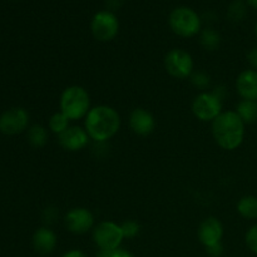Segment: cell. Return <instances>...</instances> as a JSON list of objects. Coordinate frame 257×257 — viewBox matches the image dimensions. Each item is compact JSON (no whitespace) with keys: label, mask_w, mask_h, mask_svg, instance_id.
Instances as JSON below:
<instances>
[{"label":"cell","mask_w":257,"mask_h":257,"mask_svg":"<svg viewBox=\"0 0 257 257\" xmlns=\"http://www.w3.org/2000/svg\"><path fill=\"white\" fill-rule=\"evenodd\" d=\"M120 115L115 108L107 104L90 108L84 118V130L95 143H107L120 130Z\"/></svg>","instance_id":"obj_1"},{"label":"cell","mask_w":257,"mask_h":257,"mask_svg":"<svg viewBox=\"0 0 257 257\" xmlns=\"http://www.w3.org/2000/svg\"><path fill=\"white\" fill-rule=\"evenodd\" d=\"M245 127L246 124L235 110H225L211 123V132L218 147L235 151L245 140Z\"/></svg>","instance_id":"obj_2"},{"label":"cell","mask_w":257,"mask_h":257,"mask_svg":"<svg viewBox=\"0 0 257 257\" xmlns=\"http://www.w3.org/2000/svg\"><path fill=\"white\" fill-rule=\"evenodd\" d=\"M59 108L70 122L84 119L92 108L89 93L82 85H69L60 94Z\"/></svg>","instance_id":"obj_3"},{"label":"cell","mask_w":257,"mask_h":257,"mask_svg":"<svg viewBox=\"0 0 257 257\" xmlns=\"http://www.w3.org/2000/svg\"><path fill=\"white\" fill-rule=\"evenodd\" d=\"M168 24L172 32L182 38H192L200 34L202 20L193 9L187 7H178L171 12Z\"/></svg>","instance_id":"obj_4"},{"label":"cell","mask_w":257,"mask_h":257,"mask_svg":"<svg viewBox=\"0 0 257 257\" xmlns=\"http://www.w3.org/2000/svg\"><path fill=\"white\" fill-rule=\"evenodd\" d=\"M191 109L198 120L212 123L223 112V100L218 98L212 90H206L196 95L191 104Z\"/></svg>","instance_id":"obj_5"},{"label":"cell","mask_w":257,"mask_h":257,"mask_svg":"<svg viewBox=\"0 0 257 257\" xmlns=\"http://www.w3.org/2000/svg\"><path fill=\"white\" fill-rule=\"evenodd\" d=\"M195 63L187 50L173 48L165 55V69L168 74L176 79H187L192 75Z\"/></svg>","instance_id":"obj_6"},{"label":"cell","mask_w":257,"mask_h":257,"mask_svg":"<svg viewBox=\"0 0 257 257\" xmlns=\"http://www.w3.org/2000/svg\"><path fill=\"white\" fill-rule=\"evenodd\" d=\"M92 238L99 250H117L124 240L120 225L113 221H102L95 225Z\"/></svg>","instance_id":"obj_7"},{"label":"cell","mask_w":257,"mask_h":257,"mask_svg":"<svg viewBox=\"0 0 257 257\" xmlns=\"http://www.w3.org/2000/svg\"><path fill=\"white\" fill-rule=\"evenodd\" d=\"M90 32L99 42H110L119 32V20L109 10L98 12L90 22Z\"/></svg>","instance_id":"obj_8"},{"label":"cell","mask_w":257,"mask_h":257,"mask_svg":"<svg viewBox=\"0 0 257 257\" xmlns=\"http://www.w3.org/2000/svg\"><path fill=\"white\" fill-rule=\"evenodd\" d=\"M30 115L23 107H14L7 109L0 114V133L5 136H17L28 131Z\"/></svg>","instance_id":"obj_9"},{"label":"cell","mask_w":257,"mask_h":257,"mask_svg":"<svg viewBox=\"0 0 257 257\" xmlns=\"http://www.w3.org/2000/svg\"><path fill=\"white\" fill-rule=\"evenodd\" d=\"M64 226L73 235H85L94 228V215L85 207L70 208L64 216Z\"/></svg>","instance_id":"obj_10"},{"label":"cell","mask_w":257,"mask_h":257,"mask_svg":"<svg viewBox=\"0 0 257 257\" xmlns=\"http://www.w3.org/2000/svg\"><path fill=\"white\" fill-rule=\"evenodd\" d=\"M89 136L84 127L70 125L65 132L58 136V143L63 150L68 152H79L89 145Z\"/></svg>","instance_id":"obj_11"},{"label":"cell","mask_w":257,"mask_h":257,"mask_svg":"<svg viewBox=\"0 0 257 257\" xmlns=\"http://www.w3.org/2000/svg\"><path fill=\"white\" fill-rule=\"evenodd\" d=\"M223 225L217 217H210L205 218L202 222L198 226L197 237L198 241L202 243L205 247H210V246L220 243L223 237Z\"/></svg>","instance_id":"obj_12"},{"label":"cell","mask_w":257,"mask_h":257,"mask_svg":"<svg viewBox=\"0 0 257 257\" xmlns=\"http://www.w3.org/2000/svg\"><path fill=\"white\" fill-rule=\"evenodd\" d=\"M128 124L131 131L140 137H147L152 135L156 128V119L150 110L145 108H135L130 113Z\"/></svg>","instance_id":"obj_13"},{"label":"cell","mask_w":257,"mask_h":257,"mask_svg":"<svg viewBox=\"0 0 257 257\" xmlns=\"http://www.w3.org/2000/svg\"><path fill=\"white\" fill-rule=\"evenodd\" d=\"M235 88L241 99L257 102V70H242L236 78Z\"/></svg>","instance_id":"obj_14"},{"label":"cell","mask_w":257,"mask_h":257,"mask_svg":"<svg viewBox=\"0 0 257 257\" xmlns=\"http://www.w3.org/2000/svg\"><path fill=\"white\" fill-rule=\"evenodd\" d=\"M33 248L42 256H47L55 250L58 243L57 235L49 227H39L34 232L32 238Z\"/></svg>","instance_id":"obj_15"},{"label":"cell","mask_w":257,"mask_h":257,"mask_svg":"<svg viewBox=\"0 0 257 257\" xmlns=\"http://www.w3.org/2000/svg\"><path fill=\"white\" fill-rule=\"evenodd\" d=\"M237 213L248 221L257 220V196L246 195L237 201Z\"/></svg>","instance_id":"obj_16"},{"label":"cell","mask_w":257,"mask_h":257,"mask_svg":"<svg viewBox=\"0 0 257 257\" xmlns=\"http://www.w3.org/2000/svg\"><path fill=\"white\" fill-rule=\"evenodd\" d=\"M235 112L237 113L238 117L243 120L245 124L257 123V102L241 99L236 105Z\"/></svg>","instance_id":"obj_17"},{"label":"cell","mask_w":257,"mask_h":257,"mask_svg":"<svg viewBox=\"0 0 257 257\" xmlns=\"http://www.w3.org/2000/svg\"><path fill=\"white\" fill-rule=\"evenodd\" d=\"M28 142L32 147L42 148L48 143L49 132L47 128L42 124H33L27 131Z\"/></svg>","instance_id":"obj_18"},{"label":"cell","mask_w":257,"mask_h":257,"mask_svg":"<svg viewBox=\"0 0 257 257\" xmlns=\"http://www.w3.org/2000/svg\"><path fill=\"white\" fill-rule=\"evenodd\" d=\"M222 38L221 34L213 28H206L200 33V43L208 52H215L220 48Z\"/></svg>","instance_id":"obj_19"},{"label":"cell","mask_w":257,"mask_h":257,"mask_svg":"<svg viewBox=\"0 0 257 257\" xmlns=\"http://www.w3.org/2000/svg\"><path fill=\"white\" fill-rule=\"evenodd\" d=\"M70 127V120L65 114L62 112H55L54 114L50 115L49 120H48V130L49 132L54 133V135L60 136L63 132Z\"/></svg>","instance_id":"obj_20"},{"label":"cell","mask_w":257,"mask_h":257,"mask_svg":"<svg viewBox=\"0 0 257 257\" xmlns=\"http://www.w3.org/2000/svg\"><path fill=\"white\" fill-rule=\"evenodd\" d=\"M247 14V4L243 0H235L227 9V18L232 23L242 22Z\"/></svg>","instance_id":"obj_21"},{"label":"cell","mask_w":257,"mask_h":257,"mask_svg":"<svg viewBox=\"0 0 257 257\" xmlns=\"http://www.w3.org/2000/svg\"><path fill=\"white\" fill-rule=\"evenodd\" d=\"M191 83L195 88L206 92V89H208V87L211 85V77L206 72L202 70H198V72H193L192 75L190 77Z\"/></svg>","instance_id":"obj_22"},{"label":"cell","mask_w":257,"mask_h":257,"mask_svg":"<svg viewBox=\"0 0 257 257\" xmlns=\"http://www.w3.org/2000/svg\"><path fill=\"white\" fill-rule=\"evenodd\" d=\"M120 228H122V233L124 238H135L141 232V225L137 221L133 220H128L120 223Z\"/></svg>","instance_id":"obj_23"},{"label":"cell","mask_w":257,"mask_h":257,"mask_svg":"<svg viewBox=\"0 0 257 257\" xmlns=\"http://www.w3.org/2000/svg\"><path fill=\"white\" fill-rule=\"evenodd\" d=\"M245 243L251 252L257 255V223L247 230L245 235Z\"/></svg>","instance_id":"obj_24"},{"label":"cell","mask_w":257,"mask_h":257,"mask_svg":"<svg viewBox=\"0 0 257 257\" xmlns=\"http://www.w3.org/2000/svg\"><path fill=\"white\" fill-rule=\"evenodd\" d=\"M58 217V211L55 207H52V206H49V207H47L44 210V213H43V218H44V221L47 223H53L55 222V220H57Z\"/></svg>","instance_id":"obj_25"},{"label":"cell","mask_w":257,"mask_h":257,"mask_svg":"<svg viewBox=\"0 0 257 257\" xmlns=\"http://www.w3.org/2000/svg\"><path fill=\"white\" fill-rule=\"evenodd\" d=\"M206 252L210 257H221L223 255V245L222 242L216 243V245L210 246V247H206Z\"/></svg>","instance_id":"obj_26"},{"label":"cell","mask_w":257,"mask_h":257,"mask_svg":"<svg viewBox=\"0 0 257 257\" xmlns=\"http://www.w3.org/2000/svg\"><path fill=\"white\" fill-rule=\"evenodd\" d=\"M246 58H247V62L250 64L251 69L257 70V47H253L252 49L248 50Z\"/></svg>","instance_id":"obj_27"},{"label":"cell","mask_w":257,"mask_h":257,"mask_svg":"<svg viewBox=\"0 0 257 257\" xmlns=\"http://www.w3.org/2000/svg\"><path fill=\"white\" fill-rule=\"evenodd\" d=\"M212 92L215 93L218 98H221V99L225 102L226 97H227V88H226L225 85H217V87H216Z\"/></svg>","instance_id":"obj_28"},{"label":"cell","mask_w":257,"mask_h":257,"mask_svg":"<svg viewBox=\"0 0 257 257\" xmlns=\"http://www.w3.org/2000/svg\"><path fill=\"white\" fill-rule=\"evenodd\" d=\"M62 257H88L83 252L82 250H78V248H73V250L67 251Z\"/></svg>","instance_id":"obj_29"},{"label":"cell","mask_w":257,"mask_h":257,"mask_svg":"<svg viewBox=\"0 0 257 257\" xmlns=\"http://www.w3.org/2000/svg\"><path fill=\"white\" fill-rule=\"evenodd\" d=\"M112 257H135L133 253H131L130 251L124 250V248H117V250L113 251Z\"/></svg>","instance_id":"obj_30"},{"label":"cell","mask_w":257,"mask_h":257,"mask_svg":"<svg viewBox=\"0 0 257 257\" xmlns=\"http://www.w3.org/2000/svg\"><path fill=\"white\" fill-rule=\"evenodd\" d=\"M122 3L123 0H107V7L109 12H112V10H115L122 7Z\"/></svg>","instance_id":"obj_31"},{"label":"cell","mask_w":257,"mask_h":257,"mask_svg":"<svg viewBox=\"0 0 257 257\" xmlns=\"http://www.w3.org/2000/svg\"><path fill=\"white\" fill-rule=\"evenodd\" d=\"M114 250H99L98 248L95 257H112V253Z\"/></svg>","instance_id":"obj_32"},{"label":"cell","mask_w":257,"mask_h":257,"mask_svg":"<svg viewBox=\"0 0 257 257\" xmlns=\"http://www.w3.org/2000/svg\"><path fill=\"white\" fill-rule=\"evenodd\" d=\"M247 4L257 10V0H247Z\"/></svg>","instance_id":"obj_33"},{"label":"cell","mask_w":257,"mask_h":257,"mask_svg":"<svg viewBox=\"0 0 257 257\" xmlns=\"http://www.w3.org/2000/svg\"><path fill=\"white\" fill-rule=\"evenodd\" d=\"M255 37H256V39H257V22H256V24H255Z\"/></svg>","instance_id":"obj_34"}]
</instances>
